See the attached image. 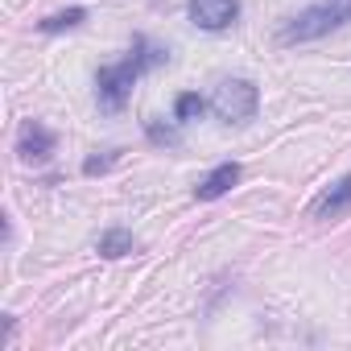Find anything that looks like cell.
Segmentation results:
<instances>
[{
	"instance_id": "1",
	"label": "cell",
	"mask_w": 351,
	"mask_h": 351,
	"mask_svg": "<svg viewBox=\"0 0 351 351\" xmlns=\"http://www.w3.org/2000/svg\"><path fill=\"white\" fill-rule=\"evenodd\" d=\"M351 21V0H314L277 29V46H306Z\"/></svg>"
},
{
	"instance_id": "2",
	"label": "cell",
	"mask_w": 351,
	"mask_h": 351,
	"mask_svg": "<svg viewBox=\"0 0 351 351\" xmlns=\"http://www.w3.org/2000/svg\"><path fill=\"white\" fill-rule=\"evenodd\" d=\"M141 58L128 50V58H120V62H112V66H99V75H95V104L104 108V112H124V104L132 99V83L141 79Z\"/></svg>"
},
{
	"instance_id": "3",
	"label": "cell",
	"mask_w": 351,
	"mask_h": 351,
	"mask_svg": "<svg viewBox=\"0 0 351 351\" xmlns=\"http://www.w3.org/2000/svg\"><path fill=\"white\" fill-rule=\"evenodd\" d=\"M261 108V91L252 79H223L211 95V112L223 120V124H248Z\"/></svg>"
},
{
	"instance_id": "4",
	"label": "cell",
	"mask_w": 351,
	"mask_h": 351,
	"mask_svg": "<svg viewBox=\"0 0 351 351\" xmlns=\"http://www.w3.org/2000/svg\"><path fill=\"white\" fill-rule=\"evenodd\" d=\"M191 21L207 34H219V29H232L236 17H240V0H191L186 5Z\"/></svg>"
},
{
	"instance_id": "5",
	"label": "cell",
	"mask_w": 351,
	"mask_h": 351,
	"mask_svg": "<svg viewBox=\"0 0 351 351\" xmlns=\"http://www.w3.org/2000/svg\"><path fill=\"white\" fill-rule=\"evenodd\" d=\"M54 132L42 124V120H25L21 128H17V157L25 161V165H42V161H50V153H54Z\"/></svg>"
},
{
	"instance_id": "6",
	"label": "cell",
	"mask_w": 351,
	"mask_h": 351,
	"mask_svg": "<svg viewBox=\"0 0 351 351\" xmlns=\"http://www.w3.org/2000/svg\"><path fill=\"white\" fill-rule=\"evenodd\" d=\"M310 215H314L318 223H339L343 215H351V173H343V178L310 207Z\"/></svg>"
},
{
	"instance_id": "7",
	"label": "cell",
	"mask_w": 351,
	"mask_h": 351,
	"mask_svg": "<svg viewBox=\"0 0 351 351\" xmlns=\"http://www.w3.org/2000/svg\"><path fill=\"white\" fill-rule=\"evenodd\" d=\"M236 182H240V165H236V161H223V165H215V169L207 173V178H203V182L195 186V199H199V203L223 199V195H228V191H232Z\"/></svg>"
},
{
	"instance_id": "8",
	"label": "cell",
	"mask_w": 351,
	"mask_h": 351,
	"mask_svg": "<svg viewBox=\"0 0 351 351\" xmlns=\"http://www.w3.org/2000/svg\"><path fill=\"white\" fill-rule=\"evenodd\" d=\"M99 256H108V261H116V256H128V252H136V240H132V232H124V228H108L104 236H99Z\"/></svg>"
},
{
	"instance_id": "9",
	"label": "cell",
	"mask_w": 351,
	"mask_h": 351,
	"mask_svg": "<svg viewBox=\"0 0 351 351\" xmlns=\"http://www.w3.org/2000/svg\"><path fill=\"white\" fill-rule=\"evenodd\" d=\"M87 21V9H62V13H50V17H42L38 21V29L42 34H62V29H75V25H83Z\"/></svg>"
},
{
	"instance_id": "10",
	"label": "cell",
	"mask_w": 351,
	"mask_h": 351,
	"mask_svg": "<svg viewBox=\"0 0 351 351\" xmlns=\"http://www.w3.org/2000/svg\"><path fill=\"white\" fill-rule=\"evenodd\" d=\"M173 112H178V120H182V124H186V120H199V116L207 112V99H203V95H195V91H186V95H178Z\"/></svg>"
},
{
	"instance_id": "11",
	"label": "cell",
	"mask_w": 351,
	"mask_h": 351,
	"mask_svg": "<svg viewBox=\"0 0 351 351\" xmlns=\"http://www.w3.org/2000/svg\"><path fill=\"white\" fill-rule=\"evenodd\" d=\"M145 128H149V141H153V145H178V141H182L178 128H169V124H161V120H149Z\"/></svg>"
},
{
	"instance_id": "12",
	"label": "cell",
	"mask_w": 351,
	"mask_h": 351,
	"mask_svg": "<svg viewBox=\"0 0 351 351\" xmlns=\"http://www.w3.org/2000/svg\"><path fill=\"white\" fill-rule=\"evenodd\" d=\"M116 165V153H108V157H87L83 161V173H91V178H95V173H104V169H112Z\"/></svg>"
}]
</instances>
